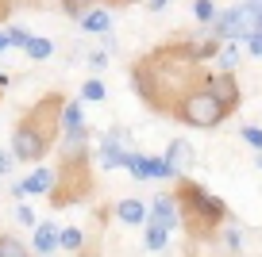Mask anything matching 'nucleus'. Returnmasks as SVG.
Instances as JSON below:
<instances>
[{
  "mask_svg": "<svg viewBox=\"0 0 262 257\" xmlns=\"http://www.w3.org/2000/svg\"><path fill=\"white\" fill-rule=\"evenodd\" d=\"M4 35H8V46H19V50H24L27 39H31V31H27V27H8Z\"/></svg>",
  "mask_w": 262,
  "mask_h": 257,
  "instance_id": "b1692460",
  "label": "nucleus"
},
{
  "mask_svg": "<svg viewBox=\"0 0 262 257\" xmlns=\"http://www.w3.org/2000/svg\"><path fill=\"white\" fill-rule=\"evenodd\" d=\"M170 8V0H147V12H166Z\"/></svg>",
  "mask_w": 262,
  "mask_h": 257,
  "instance_id": "c85d7f7f",
  "label": "nucleus"
},
{
  "mask_svg": "<svg viewBox=\"0 0 262 257\" xmlns=\"http://www.w3.org/2000/svg\"><path fill=\"white\" fill-rule=\"evenodd\" d=\"M224 246H228V253H243V230L239 226H224Z\"/></svg>",
  "mask_w": 262,
  "mask_h": 257,
  "instance_id": "412c9836",
  "label": "nucleus"
},
{
  "mask_svg": "<svg viewBox=\"0 0 262 257\" xmlns=\"http://www.w3.org/2000/svg\"><path fill=\"white\" fill-rule=\"evenodd\" d=\"M12 215H16V223H24V226H35V211L27 208V203H19V208L12 211Z\"/></svg>",
  "mask_w": 262,
  "mask_h": 257,
  "instance_id": "a878e982",
  "label": "nucleus"
},
{
  "mask_svg": "<svg viewBox=\"0 0 262 257\" xmlns=\"http://www.w3.org/2000/svg\"><path fill=\"white\" fill-rule=\"evenodd\" d=\"M201 85H205L208 92H212L216 100H220L224 108H228V112H235L239 108V100H243V92H239V81H235V73H205V77H201Z\"/></svg>",
  "mask_w": 262,
  "mask_h": 257,
  "instance_id": "39448f33",
  "label": "nucleus"
},
{
  "mask_svg": "<svg viewBox=\"0 0 262 257\" xmlns=\"http://www.w3.org/2000/svg\"><path fill=\"white\" fill-rule=\"evenodd\" d=\"M62 104H66V100L54 92V96L39 100V104L16 123V131H12V146H8L16 161H31V165H35V161H42L50 153L54 138L62 135V127H58V112H62Z\"/></svg>",
  "mask_w": 262,
  "mask_h": 257,
  "instance_id": "f257e3e1",
  "label": "nucleus"
},
{
  "mask_svg": "<svg viewBox=\"0 0 262 257\" xmlns=\"http://www.w3.org/2000/svg\"><path fill=\"white\" fill-rule=\"evenodd\" d=\"M12 161H16L12 150H0V177H8V173H12Z\"/></svg>",
  "mask_w": 262,
  "mask_h": 257,
  "instance_id": "bb28decb",
  "label": "nucleus"
},
{
  "mask_svg": "<svg viewBox=\"0 0 262 257\" xmlns=\"http://www.w3.org/2000/svg\"><path fill=\"white\" fill-rule=\"evenodd\" d=\"M243 46H247V54H251V58H262V31L247 35V39H243Z\"/></svg>",
  "mask_w": 262,
  "mask_h": 257,
  "instance_id": "393cba45",
  "label": "nucleus"
},
{
  "mask_svg": "<svg viewBox=\"0 0 262 257\" xmlns=\"http://www.w3.org/2000/svg\"><path fill=\"white\" fill-rule=\"evenodd\" d=\"M58 4H62V12H66L70 19H81L89 8H97L100 0H58Z\"/></svg>",
  "mask_w": 262,
  "mask_h": 257,
  "instance_id": "6ab92c4d",
  "label": "nucleus"
},
{
  "mask_svg": "<svg viewBox=\"0 0 262 257\" xmlns=\"http://www.w3.org/2000/svg\"><path fill=\"white\" fill-rule=\"evenodd\" d=\"M100 4H147V0H100Z\"/></svg>",
  "mask_w": 262,
  "mask_h": 257,
  "instance_id": "7c9ffc66",
  "label": "nucleus"
},
{
  "mask_svg": "<svg viewBox=\"0 0 262 257\" xmlns=\"http://www.w3.org/2000/svg\"><path fill=\"white\" fill-rule=\"evenodd\" d=\"M4 50H8V35L0 31V54H4Z\"/></svg>",
  "mask_w": 262,
  "mask_h": 257,
  "instance_id": "2f4dec72",
  "label": "nucleus"
},
{
  "mask_svg": "<svg viewBox=\"0 0 262 257\" xmlns=\"http://www.w3.org/2000/svg\"><path fill=\"white\" fill-rule=\"evenodd\" d=\"M239 138H243L251 150H262V127H251V123H247V127L239 131Z\"/></svg>",
  "mask_w": 262,
  "mask_h": 257,
  "instance_id": "5701e85b",
  "label": "nucleus"
},
{
  "mask_svg": "<svg viewBox=\"0 0 262 257\" xmlns=\"http://www.w3.org/2000/svg\"><path fill=\"white\" fill-rule=\"evenodd\" d=\"M127 131L123 127H108L104 138H100V165L104 169H127Z\"/></svg>",
  "mask_w": 262,
  "mask_h": 257,
  "instance_id": "20e7f679",
  "label": "nucleus"
},
{
  "mask_svg": "<svg viewBox=\"0 0 262 257\" xmlns=\"http://www.w3.org/2000/svg\"><path fill=\"white\" fill-rule=\"evenodd\" d=\"M116 215H120V223H127V226H143L147 223V203L143 200H120L116 203Z\"/></svg>",
  "mask_w": 262,
  "mask_h": 257,
  "instance_id": "f8f14e48",
  "label": "nucleus"
},
{
  "mask_svg": "<svg viewBox=\"0 0 262 257\" xmlns=\"http://www.w3.org/2000/svg\"><path fill=\"white\" fill-rule=\"evenodd\" d=\"M127 169H131V177H135V181H173L170 165H166L162 158H150V153H135V150H131Z\"/></svg>",
  "mask_w": 262,
  "mask_h": 257,
  "instance_id": "423d86ee",
  "label": "nucleus"
},
{
  "mask_svg": "<svg viewBox=\"0 0 262 257\" xmlns=\"http://www.w3.org/2000/svg\"><path fill=\"white\" fill-rule=\"evenodd\" d=\"M77 23H81L85 35H104V31H112V12H108L104 4H97V8H89Z\"/></svg>",
  "mask_w": 262,
  "mask_h": 257,
  "instance_id": "1a4fd4ad",
  "label": "nucleus"
},
{
  "mask_svg": "<svg viewBox=\"0 0 262 257\" xmlns=\"http://www.w3.org/2000/svg\"><path fill=\"white\" fill-rule=\"evenodd\" d=\"M104 96H108V89H104V81H100V77H89L81 85V100H89V104H100Z\"/></svg>",
  "mask_w": 262,
  "mask_h": 257,
  "instance_id": "a211bd4d",
  "label": "nucleus"
},
{
  "mask_svg": "<svg viewBox=\"0 0 262 257\" xmlns=\"http://www.w3.org/2000/svg\"><path fill=\"white\" fill-rule=\"evenodd\" d=\"M24 54L31 58V62H47V58L54 54V42H50V39H39V35H31V39H27V46H24Z\"/></svg>",
  "mask_w": 262,
  "mask_h": 257,
  "instance_id": "2eb2a0df",
  "label": "nucleus"
},
{
  "mask_svg": "<svg viewBox=\"0 0 262 257\" xmlns=\"http://www.w3.org/2000/svg\"><path fill=\"white\" fill-rule=\"evenodd\" d=\"M0 257H35L16 234H0Z\"/></svg>",
  "mask_w": 262,
  "mask_h": 257,
  "instance_id": "dca6fc26",
  "label": "nucleus"
},
{
  "mask_svg": "<svg viewBox=\"0 0 262 257\" xmlns=\"http://www.w3.org/2000/svg\"><path fill=\"white\" fill-rule=\"evenodd\" d=\"M166 242H170V230L158 223H143V246L150 249V253H158V249H166Z\"/></svg>",
  "mask_w": 262,
  "mask_h": 257,
  "instance_id": "4468645a",
  "label": "nucleus"
},
{
  "mask_svg": "<svg viewBox=\"0 0 262 257\" xmlns=\"http://www.w3.org/2000/svg\"><path fill=\"white\" fill-rule=\"evenodd\" d=\"M147 223H158V226H166V230H178L181 226L178 200H173L170 192H158L155 200H150V208H147Z\"/></svg>",
  "mask_w": 262,
  "mask_h": 257,
  "instance_id": "0eeeda50",
  "label": "nucleus"
},
{
  "mask_svg": "<svg viewBox=\"0 0 262 257\" xmlns=\"http://www.w3.org/2000/svg\"><path fill=\"white\" fill-rule=\"evenodd\" d=\"M108 58H112L108 50H89V54H85V65H89L93 73H100V69L108 65Z\"/></svg>",
  "mask_w": 262,
  "mask_h": 257,
  "instance_id": "4be33fe9",
  "label": "nucleus"
},
{
  "mask_svg": "<svg viewBox=\"0 0 262 257\" xmlns=\"http://www.w3.org/2000/svg\"><path fill=\"white\" fill-rule=\"evenodd\" d=\"M193 19L208 27L216 19V4H212V0H193Z\"/></svg>",
  "mask_w": 262,
  "mask_h": 257,
  "instance_id": "aec40b11",
  "label": "nucleus"
},
{
  "mask_svg": "<svg viewBox=\"0 0 262 257\" xmlns=\"http://www.w3.org/2000/svg\"><path fill=\"white\" fill-rule=\"evenodd\" d=\"M178 211H181V226H185L193 238H212L224 223H228V203L220 196H212L205 185L196 181H178Z\"/></svg>",
  "mask_w": 262,
  "mask_h": 257,
  "instance_id": "f03ea898",
  "label": "nucleus"
},
{
  "mask_svg": "<svg viewBox=\"0 0 262 257\" xmlns=\"http://www.w3.org/2000/svg\"><path fill=\"white\" fill-rule=\"evenodd\" d=\"M50 185H58V173H54V169H47V165H42V169H35L31 177H24L27 196H50V192H54Z\"/></svg>",
  "mask_w": 262,
  "mask_h": 257,
  "instance_id": "9d476101",
  "label": "nucleus"
},
{
  "mask_svg": "<svg viewBox=\"0 0 262 257\" xmlns=\"http://www.w3.org/2000/svg\"><path fill=\"white\" fill-rule=\"evenodd\" d=\"M58 246L70 249V253H77V249L85 246V234L77 230V226H66V230H58Z\"/></svg>",
  "mask_w": 262,
  "mask_h": 257,
  "instance_id": "f3484780",
  "label": "nucleus"
},
{
  "mask_svg": "<svg viewBox=\"0 0 262 257\" xmlns=\"http://www.w3.org/2000/svg\"><path fill=\"white\" fill-rule=\"evenodd\" d=\"M162 161L170 165V173H173V181H181L189 173V165L196 161V153H193V146L185 142V138H173L170 146H166V153H162Z\"/></svg>",
  "mask_w": 262,
  "mask_h": 257,
  "instance_id": "6e6552de",
  "label": "nucleus"
},
{
  "mask_svg": "<svg viewBox=\"0 0 262 257\" xmlns=\"http://www.w3.org/2000/svg\"><path fill=\"white\" fill-rule=\"evenodd\" d=\"M216 69L220 73H235V65H239V42H220V50H216Z\"/></svg>",
  "mask_w": 262,
  "mask_h": 257,
  "instance_id": "ddd939ff",
  "label": "nucleus"
},
{
  "mask_svg": "<svg viewBox=\"0 0 262 257\" xmlns=\"http://www.w3.org/2000/svg\"><path fill=\"white\" fill-rule=\"evenodd\" d=\"M170 115L178 123H185V127H196V131H216L224 119H228V108L220 104V100L212 96V92L205 89V85H193L189 92H181L178 100H173Z\"/></svg>",
  "mask_w": 262,
  "mask_h": 257,
  "instance_id": "7ed1b4c3",
  "label": "nucleus"
},
{
  "mask_svg": "<svg viewBox=\"0 0 262 257\" xmlns=\"http://www.w3.org/2000/svg\"><path fill=\"white\" fill-rule=\"evenodd\" d=\"M254 165H258V169H262V150H254Z\"/></svg>",
  "mask_w": 262,
  "mask_h": 257,
  "instance_id": "473e14b6",
  "label": "nucleus"
},
{
  "mask_svg": "<svg viewBox=\"0 0 262 257\" xmlns=\"http://www.w3.org/2000/svg\"><path fill=\"white\" fill-rule=\"evenodd\" d=\"M100 50H108V54H116V35H112V31H104V35H100Z\"/></svg>",
  "mask_w": 262,
  "mask_h": 257,
  "instance_id": "cd10ccee",
  "label": "nucleus"
},
{
  "mask_svg": "<svg viewBox=\"0 0 262 257\" xmlns=\"http://www.w3.org/2000/svg\"><path fill=\"white\" fill-rule=\"evenodd\" d=\"M8 12H12V0H0V23L8 19Z\"/></svg>",
  "mask_w": 262,
  "mask_h": 257,
  "instance_id": "c756f323",
  "label": "nucleus"
},
{
  "mask_svg": "<svg viewBox=\"0 0 262 257\" xmlns=\"http://www.w3.org/2000/svg\"><path fill=\"white\" fill-rule=\"evenodd\" d=\"M54 246H58V226L54 223H35L31 253H54Z\"/></svg>",
  "mask_w": 262,
  "mask_h": 257,
  "instance_id": "9b49d317",
  "label": "nucleus"
}]
</instances>
